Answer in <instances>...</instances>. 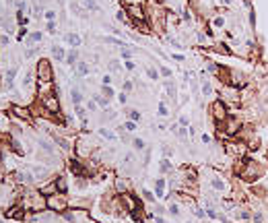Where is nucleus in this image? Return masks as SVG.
<instances>
[{
    "label": "nucleus",
    "mask_w": 268,
    "mask_h": 223,
    "mask_svg": "<svg viewBox=\"0 0 268 223\" xmlns=\"http://www.w3.org/2000/svg\"><path fill=\"white\" fill-rule=\"evenodd\" d=\"M15 75H17V68L12 66V68L8 70V75H6V85H8V87H12V79H15Z\"/></svg>",
    "instance_id": "23"
},
{
    "label": "nucleus",
    "mask_w": 268,
    "mask_h": 223,
    "mask_svg": "<svg viewBox=\"0 0 268 223\" xmlns=\"http://www.w3.org/2000/svg\"><path fill=\"white\" fill-rule=\"evenodd\" d=\"M221 2H231V0H221Z\"/></svg>",
    "instance_id": "61"
},
{
    "label": "nucleus",
    "mask_w": 268,
    "mask_h": 223,
    "mask_svg": "<svg viewBox=\"0 0 268 223\" xmlns=\"http://www.w3.org/2000/svg\"><path fill=\"white\" fill-rule=\"evenodd\" d=\"M76 56H79V52H76V50H72V52L66 56V62H68V64H74V62H76Z\"/></svg>",
    "instance_id": "26"
},
{
    "label": "nucleus",
    "mask_w": 268,
    "mask_h": 223,
    "mask_svg": "<svg viewBox=\"0 0 268 223\" xmlns=\"http://www.w3.org/2000/svg\"><path fill=\"white\" fill-rule=\"evenodd\" d=\"M66 42L76 48V45H81V35H76V33H68V35H66Z\"/></svg>",
    "instance_id": "16"
},
{
    "label": "nucleus",
    "mask_w": 268,
    "mask_h": 223,
    "mask_svg": "<svg viewBox=\"0 0 268 223\" xmlns=\"http://www.w3.org/2000/svg\"><path fill=\"white\" fill-rule=\"evenodd\" d=\"M103 95H105V97H114V89H111L109 85H103Z\"/></svg>",
    "instance_id": "34"
},
{
    "label": "nucleus",
    "mask_w": 268,
    "mask_h": 223,
    "mask_svg": "<svg viewBox=\"0 0 268 223\" xmlns=\"http://www.w3.org/2000/svg\"><path fill=\"white\" fill-rule=\"evenodd\" d=\"M128 118H130L132 122H138V120H140V112H136V110H130V112H128Z\"/></svg>",
    "instance_id": "27"
},
{
    "label": "nucleus",
    "mask_w": 268,
    "mask_h": 223,
    "mask_svg": "<svg viewBox=\"0 0 268 223\" xmlns=\"http://www.w3.org/2000/svg\"><path fill=\"white\" fill-rule=\"evenodd\" d=\"M8 42H10V39H8V35H0V45H2V48H4V45H8Z\"/></svg>",
    "instance_id": "46"
},
{
    "label": "nucleus",
    "mask_w": 268,
    "mask_h": 223,
    "mask_svg": "<svg viewBox=\"0 0 268 223\" xmlns=\"http://www.w3.org/2000/svg\"><path fill=\"white\" fill-rule=\"evenodd\" d=\"M206 217H210V219H215V217H217V213H215V211H213V209L208 207V209H206Z\"/></svg>",
    "instance_id": "50"
},
{
    "label": "nucleus",
    "mask_w": 268,
    "mask_h": 223,
    "mask_svg": "<svg viewBox=\"0 0 268 223\" xmlns=\"http://www.w3.org/2000/svg\"><path fill=\"white\" fill-rule=\"evenodd\" d=\"M163 194H165V180L159 178L155 182V196L157 198H163Z\"/></svg>",
    "instance_id": "11"
},
{
    "label": "nucleus",
    "mask_w": 268,
    "mask_h": 223,
    "mask_svg": "<svg viewBox=\"0 0 268 223\" xmlns=\"http://www.w3.org/2000/svg\"><path fill=\"white\" fill-rule=\"evenodd\" d=\"M45 207L50 209V211H58V213H64L66 211V207H68V200H66V196L60 192H56V194H52V196H47L45 198Z\"/></svg>",
    "instance_id": "2"
},
{
    "label": "nucleus",
    "mask_w": 268,
    "mask_h": 223,
    "mask_svg": "<svg viewBox=\"0 0 268 223\" xmlns=\"http://www.w3.org/2000/svg\"><path fill=\"white\" fill-rule=\"evenodd\" d=\"M179 124L181 126H188V118H179Z\"/></svg>",
    "instance_id": "59"
},
{
    "label": "nucleus",
    "mask_w": 268,
    "mask_h": 223,
    "mask_svg": "<svg viewBox=\"0 0 268 223\" xmlns=\"http://www.w3.org/2000/svg\"><path fill=\"white\" fill-rule=\"evenodd\" d=\"M213 23H215L217 27H223V25H225V19H223V17H217V19L213 21Z\"/></svg>",
    "instance_id": "44"
},
{
    "label": "nucleus",
    "mask_w": 268,
    "mask_h": 223,
    "mask_svg": "<svg viewBox=\"0 0 268 223\" xmlns=\"http://www.w3.org/2000/svg\"><path fill=\"white\" fill-rule=\"evenodd\" d=\"M146 75H149V79H153V81H157V79H159V72H157L155 68H149V70H146Z\"/></svg>",
    "instance_id": "33"
},
{
    "label": "nucleus",
    "mask_w": 268,
    "mask_h": 223,
    "mask_svg": "<svg viewBox=\"0 0 268 223\" xmlns=\"http://www.w3.org/2000/svg\"><path fill=\"white\" fill-rule=\"evenodd\" d=\"M124 66H126L128 70H134V62H132V60H126V64H124Z\"/></svg>",
    "instance_id": "52"
},
{
    "label": "nucleus",
    "mask_w": 268,
    "mask_h": 223,
    "mask_svg": "<svg viewBox=\"0 0 268 223\" xmlns=\"http://www.w3.org/2000/svg\"><path fill=\"white\" fill-rule=\"evenodd\" d=\"M202 143H210V136L208 134H202Z\"/></svg>",
    "instance_id": "60"
},
{
    "label": "nucleus",
    "mask_w": 268,
    "mask_h": 223,
    "mask_svg": "<svg viewBox=\"0 0 268 223\" xmlns=\"http://www.w3.org/2000/svg\"><path fill=\"white\" fill-rule=\"evenodd\" d=\"M210 112H213V116H215V120H217V122H223L225 118H227V105H225V101L217 99V101L213 103Z\"/></svg>",
    "instance_id": "5"
},
{
    "label": "nucleus",
    "mask_w": 268,
    "mask_h": 223,
    "mask_svg": "<svg viewBox=\"0 0 268 223\" xmlns=\"http://www.w3.org/2000/svg\"><path fill=\"white\" fill-rule=\"evenodd\" d=\"M85 6L91 8V10H97V8H99V6H97V2H93V0H85Z\"/></svg>",
    "instance_id": "38"
},
{
    "label": "nucleus",
    "mask_w": 268,
    "mask_h": 223,
    "mask_svg": "<svg viewBox=\"0 0 268 223\" xmlns=\"http://www.w3.org/2000/svg\"><path fill=\"white\" fill-rule=\"evenodd\" d=\"M70 170H72V174H76V176H83V174H85V167H83L81 161H76V159H70Z\"/></svg>",
    "instance_id": "12"
},
{
    "label": "nucleus",
    "mask_w": 268,
    "mask_h": 223,
    "mask_svg": "<svg viewBox=\"0 0 268 223\" xmlns=\"http://www.w3.org/2000/svg\"><path fill=\"white\" fill-rule=\"evenodd\" d=\"M202 93H204V95H210V93H213V87H210L208 83H204V85H202Z\"/></svg>",
    "instance_id": "39"
},
{
    "label": "nucleus",
    "mask_w": 268,
    "mask_h": 223,
    "mask_svg": "<svg viewBox=\"0 0 268 223\" xmlns=\"http://www.w3.org/2000/svg\"><path fill=\"white\" fill-rule=\"evenodd\" d=\"M142 196H144V200H149V203H153V200H155V194H153V192H149V190H144V192H142Z\"/></svg>",
    "instance_id": "37"
},
{
    "label": "nucleus",
    "mask_w": 268,
    "mask_h": 223,
    "mask_svg": "<svg viewBox=\"0 0 268 223\" xmlns=\"http://www.w3.org/2000/svg\"><path fill=\"white\" fill-rule=\"evenodd\" d=\"M262 176V167L256 163V161H250L248 165H245V170L241 172V178L248 180V182H254V180H258Z\"/></svg>",
    "instance_id": "3"
},
{
    "label": "nucleus",
    "mask_w": 268,
    "mask_h": 223,
    "mask_svg": "<svg viewBox=\"0 0 268 223\" xmlns=\"http://www.w3.org/2000/svg\"><path fill=\"white\" fill-rule=\"evenodd\" d=\"M4 217H8V219H25V207H21V205H17V207H12V209H8Z\"/></svg>",
    "instance_id": "8"
},
{
    "label": "nucleus",
    "mask_w": 268,
    "mask_h": 223,
    "mask_svg": "<svg viewBox=\"0 0 268 223\" xmlns=\"http://www.w3.org/2000/svg\"><path fill=\"white\" fill-rule=\"evenodd\" d=\"M126 12H128V17H132L136 23H138V21H144V10H142L138 4H130V6L126 8Z\"/></svg>",
    "instance_id": "6"
},
{
    "label": "nucleus",
    "mask_w": 268,
    "mask_h": 223,
    "mask_svg": "<svg viewBox=\"0 0 268 223\" xmlns=\"http://www.w3.org/2000/svg\"><path fill=\"white\" fill-rule=\"evenodd\" d=\"M54 140H56V143H58L62 149H70V143H68L66 138H62V136H54Z\"/></svg>",
    "instance_id": "24"
},
{
    "label": "nucleus",
    "mask_w": 268,
    "mask_h": 223,
    "mask_svg": "<svg viewBox=\"0 0 268 223\" xmlns=\"http://www.w3.org/2000/svg\"><path fill=\"white\" fill-rule=\"evenodd\" d=\"M47 31H56V25H54V21H47Z\"/></svg>",
    "instance_id": "53"
},
{
    "label": "nucleus",
    "mask_w": 268,
    "mask_h": 223,
    "mask_svg": "<svg viewBox=\"0 0 268 223\" xmlns=\"http://www.w3.org/2000/svg\"><path fill=\"white\" fill-rule=\"evenodd\" d=\"M169 213H171V215H178L179 207H178V205H169Z\"/></svg>",
    "instance_id": "45"
},
{
    "label": "nucleus",
    "mask_w": 268,
    "mask_h": 223,
    "mask_svg": "<svg viewBox=\"0 0 268 223\" xmlns=\"http://www.w3.org/2000/svg\"><path fill=\"white\" fill-rule=\"evenodd\" d=\"M173 60H178V62H181V60H184V56H181V54H173Z\"/></svg>",
    "instance_id": "58"
},
{
    "label": "nucleus",
    "mask_w": 268,
    "mask_h": 223,
    "mask_svg": "<svg viewBox=\"0 0 268 223\" xmlns=\"http://www.w3.org/2000/svg\"><path fill=\"white\" fill-rule=\"evenodd\" d=\"M39 192H42V196H52V194H56V192H58L56 180H54V182H50L47 186H42V188H39Z\"/></svg>",
    "instance_id": "10"
},
{
    "label": "nucleus",
    "mask_w": 268,
    "mask_h": 223,
    "mask_svg": "<svg viewBox=\"0 0 268 223\" xmlns=\"http://www.w3.org/2000/svg\"><path fill=\"white\" fill-rule=\"evenodd\" d=\"M132 89V83H130V81H126V83H124V91H130Z\"/></svg>",
    "instance_id": "56"
},
{
    "label": "nucleus",
    "mask_w": 268,
    "mask_h": 223,
    "mask_svg": "<svg viewBox=\"0 0 268 223\" xmlns=\"http://www.w3.org/2000/svg\"><path fill=\"white\" fill-rule=\"evenodd\" d=\"M188 132H190V130H188L186 126H181V128H178V130H176V136H178L179 140H186V138H188Z\"/></svg>",
    "instance_id": "21"
},
{
    "label": "nucleus",
    "mask_w": 268,
    "mask_h": 223,
    "mask_svg": "<svg viewBox=\"0 0 268 223\" xmlns=\"http://www.w3.org/2000/svg\"><path fill=\"white\" fill-rule=\"evenodd\" d=\"M56 186H58V192H66V188H68V184H66V180L64 178H56Z\"/></svg>",
    "instance_id": "19"
},
{
    "label": "nucleus",
    "mask_w": 268,
    "mask_h": 223,
    "mask_svg": "<svg viewBox=\"0 0 268 223\" xmlns=\"http://www.w3.org/2000/svg\"><path fill=\"white\" fill-rule=\"evenodd\" d=\"M167 114H169V110H167L165 101H161V103H159V116H167Z\"/></svg>",
    "instance_id": "31"
},
{
    "label": "nucleus",
    "mask_w": 268,
    "mask_h": 223,
    "mask_svg": "<svg viewBox=\"0 0 268 223\" xmlns=\"http://www.w3.org/2000/svg\"><path fill=\"white\" fill-rule=\"evenodd\" d=\"M210 186H213L215 190H225V188H227V186H225V182H223V180H219V178L210 180Z\"/></svg>",
    "instance_id": "17"
},
{
    "label": "nucleus",
    "mask_w": 268,
    "mask_h": 223,
    "mask_svg": "<svg viewBox=\"0 0 268 223\" xmlns=\"http://www.w3.org/2000/svg\"><path fill=\"white\" fill-rule=\"evenodd\" d=\"M118 21H120V23L128 21V12H126V10H120V12H118Z\"/></svg>",
    "instance_id": "35"
},
{
    "label": "nucleus",
    "mask_w": 268,
    "mask_h": 223,
    "mask_svg": "<svg viewBox=\"0 0 268 223\" xmlns=\"http://www.w3.org/2000/svg\"><path fill=\"white\" fill-rule=\"evenodd\" d=\"M225 122H227V126L223 128V132H227V134H235L237 130H239V120H233V118H225Z\"/></svg>",
    "instance_id": "9"
},
{
    "label": "nucleus",
    "mask_w": 268,
    "mask_h": 223,
    "mask_svg": "<svg viewBox=\"0 0 268 223\" xmlns=\"http://www.w3.org/2000/svg\"><path fill=\"white\" fill-rule=\"evenodd\" d=\"M52 54H54L56 60H64V58H66V52H64L60 45H52Z\"/></svg>",
    "instance_id": "14"
},
{
    "label": "nucleus",
    "mask_w": 268,
    "mask_h": 223,
    "mask_svg": "<svg viewBox=\"0 0 268 223\" xmlns=\"http://www.w3.org/2000/svg\"><path fill=\"white\" fill-rule=\"evenodd\" d=\"M8 143H10V147H12V151H15L17 155H25V149L21 147V143H19L17 138H8Z\"/></svg>",
    "instance_id": "13"
},
{
    "label": "nucleus",
    "mask_w": 268,
    "mask_h": 223,
    "mask_svg": "<svg viewBox=\"0 0 268 223\" xmlns=\"http://www.w3.org/2000/svg\"><path fill=\"white\" fill-rule=\"evenodd\" d=\"M29 42H42V33H39V31L31 33V35H29Z\"/></svg>",
    "instance_id": "36"
},
{
    "label": "nucleus",
    "mask_w": 268,
    "mask_h": 223,
    "mask_svg": "<svg viewBox=\"0 0 268 223\" xmlns=\"http://www.w3.org/2000/svg\"><path fill=\"white\" fill-rule=\"evenodd\" d=\"M45 19L47 21H54L56 19V10H45Z\"/></svg>",
    "instance_id": "40"
},
{
    "label": "nucleus",
    "mask_w": 268,
    "mask_h": 223,
    "mask_svg": "<svg viewBox=\"0 0 268 223\" xmlns=\"http://www.w3.org/2000/svg\"><path fill=\"white\" fill-rule=\"evenodd\" d=\"M109 83H111V77L105 75V77H103V85H109Z\"/></svg>",
    "instance_id": "55"
},
{
    "label": "nucleus",
    "mask_w": 268,
    "mask_h": 223,
    "mask_svg": "<svg viewBox=\"0 0 268 223\" xmlns=\"http://www.w3.org/2000/svg\"><path fill=\"white\" fill-rule=\"evenodd\" d=\"M99 134L103 136V138H107V140H116L118 136H116V132H111V130H107V128H101L99 130Z\"/></svg>",
    "instance_id": "18"
},
{
    "label": "nucleus",
    "mask_w": 268,
    "mask_h": 223,
    "mask_svg": "<svg viewBox=\"0 0 268 223\" xmlns=\"http://www.w3.org/2000/svg\"><path fill=\"white\" fill-rule=\"evenodd\" d=\"M132 145H134V149H138V151H142V149H144V140H142V138H134Z\"/></svg>",
    "instance_id": "29"
},
{
    "label": "nucleus",
    "mask_w": 268,
    "mask_h": 223,
    "mask_svg": "<svg viewBox=\"0 0 268 223\" xmlns=\"http://www.w3.org/2000/svg\"><path fill=\"white\" fill-rule=\"evenodd\" d=\"M31 56H35V50H27L25 52V58H31Z\"/></svg>",
    "instance_id": "54"
},
{
    "label": "nucleus",
    "mask_w": 268,
    "mask_h": 223,
    "mask_svg": "<svg viewBox=\"0 0 268 223\" xmlns=\"http://www.w3.org/2000/svg\"><path fill=\"white\" fill-rule=\"evenodd\" d=\"M25 35H27V29H21V31H19V39H23Z\"/></svg>",
    "instance_id": "57"
},
{
    "label": "nucleus",
    "mask_w": 268,
    "mask_h": 223,
    "mask_svg": "<svg viewBox=\"0 0 268 223\" xmlns=\"http://www.w3.org/2000/svg\"><path fill=\"white\" fill-rule=\"evenodd\" d=\"M10 112H12V114H15V116H17L19 120H27V122L31 120V110H29V107H21V105H12V110H10Z\"/></svg>",
    "instance_id": "7"
},
{
    "label": "nucleus",
    "mask_w": 268,
    "mask_h": 223,
    "mask_svg": "<svg viewBox=\"0 0 268 223\" xmlns=\"http://www.w3.org/2000/svg\"><path fill=\"white\" fill-rule=\"evenodd\" d=\"M42 103H44L45 110L52 112V114H58V112H60V103H58L56 93H45V95H42Z\"/></svg>",
    "instance_id": "4"
},
{
    "label": "nucleus",
    "mask_w": 268,
    "mask_h": 223,
    "mask_svg": "<svg viewBox=\"0 0 268 223\" xmlns=\"http://www.w3.org/2000/svg\"><path fill=\"white\" fill-rule=\"evenodd\" d=\"M118 68H120V66H118V62H116V60H114V62H109V70H114V72H116Z\"/></svg>",
    "instance_id": "51"
},
{
    "label": "nucleus",
    "mask_w": 268,
    "mask_h": 223,
    "mask_svg": "<svg viewBox=\"0 0 268 223\" xmlns=\"http://www.w3.org/2000/svg\"><path fill=\"white\" fill-rule=\"evenodd\" d=\"M76 75H79V77H85V75H89V66H87L85 62H81V64L76 66Z\"/></svg>",
    "instance_id": "20"
},
{
    "label": "nucleus",
    "mask_w": 268,
    "mask_h": 223,
    "mask_svg": "<svg viewBox=\"0 0 268 223\" xmlns=\"http://www.w3.org/2000/svg\"><path fill=\"white\" fill-rule=\"evenodd\" d=\"M45 174H47V170H45V167H33V176H35V180L44 178Z\"/></svg>",
    "instance_id": "25"
},
{
    "label": "nucleus",
    "mask_w": 268,
    "mask_h": 223,
    "mask_svg": "<svg viewBox=\"0 0 268 223\" xmlns=\"http://www.w3.org/2000/svg\"><path fill=\"white\" fill-rule=\"evenodd\" d=\"M118 101H120V103H126V101H128V95H126V91H122V93L118 95Z\"/></svg>",
    "instance_id": "41"
},
{
    "label": "nucleus",
    "mask_w": 268,
    "mask_h": 223,
    "mask_svg": "<svg viewBox=\"0 0 268 223\" xmlns=\"http://www.w3.org/2000/svg\"><path fill=\"white\" fill-rule=\"evenodd\" d=\"M37 79H39L42 85H50V83L54 81V70H52L50 60L42 58V60L37 62Z\"/></svg>",
    "instance_id": "1"
},
{
    "label": "nucleus",
    "mask_w": 268,
    "mask_h": 223,
    "mask_svg": "<svg viewBox=\"0 0 268 223\" xmlns=\"http://www.w3.org/2000/svg\"><path fill=\"white\" fill-rule=\"evenodd\" d=\"M31 83H33V75L27 72V75L23 77V85H25V87H31Z\"/></svg>",
    "instance_id": "28"
},
{
    "label": "nucleus",
    "mask_w": 268,
    "mask_h": 223,
    "mask_svg": "<svg viewBox=\"0 0 268 223\" xmlns=\"http://www.w3.org/2000/svg\"><path fill=\"white\" fill-rule=\"evenodd\" d=\"M91 223H93V221H91Z\"/></svg>",
    "instance_id": "62"
},
{
    "label": "nucleus",
    "mask_w": 268,
    "mask_h": 223,
    "mask_svg": "<svg viewBox=\"0 0 268 223\" xmlns=\"http://www.w3.org/2000/svg\"><path fill=\"white\" fill-rule=\"evenodd\" d=\"M161 75H163V77H171V70H169L167 66H161Z\"/></svg>",
    "instance_id": "49"
},
{
    "label": "nucleus",
    "mask_w": 268,
    "mask_h": 223,
    "mask_svg": "<svg viewBox=\"0 0 268 223\" xmlns=\"http://www.w3.org/2000/svg\"><path fill=\"white\" fill-rule=\"evenodd\" d=\"M252 219H254V223H264V217H262L260 213H256V215H254Z\"/></svg>",
    "instance_id": "47"
},
{
    "label": "nucleus",
    "mask_w": 268,
    "mask_h": 223,
    "mask_svg": "<svg viewBox=\"0 0 268 223\" xmlns=\"http://www.w3.org/2000/svg\"><path fill=\"white\" fill-rule=\"evenodd\" d=\"M165 87H167V91H169V95H171V97H176V87H173L171 83H165Z\"/></svg>",
    "instance_id": "42"
},
{
    "label": "nucleus",
    "mask_w": 268,
    "mask_h": 223,
    "mask_svg": "<svg viewBox=\"0 0 268 223\" xmlns=\"http://www.w3.org/2000/svg\"><path fill=\"white\" fill-rule=\"evenodd\" d=\"M70 97H72V103L74 105H81V101H83V93L79 89H70Z\"/></svg>",
    "instance_id": "15"
},
{
    "label": "nucleus",
    "mask_w": 268,
    "mask_h": 223,
    "mask_svg": "<svg viewBox=\"0 0 268 223\" xmlns=\"http://www.w3.org/2000/svg\"><path fill=\"white\" fill-rule=\"evenodd\" d=\"M124 126H126V130H136V122H132V120H128Z\"/></svg>",
    "instance_id": "43"
},
{
    "label": "nucleus",
    "mask_w": 268,
    "mask_h": 223,
    "mask_svg": "<svg viewBox=\"0 0 268 223\" xmlns=\"http://www.w3.org/2000/svg\"><path fill=\"white\" fill-rule=\"evenodd\" d=\"M130 56H132L130 50H122V58H124V60H130Z\"/></svg>",
    "instance_id": "48"
},
{
    "label": "nucleus",
    "mask_w": 268,
    "mask_h": 223,
    "mask_svg": "<svg viewBox=\"0 0 268 223\" xmlns=\"http://www.w3.org/2000/svg\"><path fill=\"white\" fill-rule=\"evenodd\" d=\"M159 170L165 174V172H171V163H169V159H161V163H159Z\"/></svg>",
    "instance_id": "22"
},
{
    "label": "nucleus",
    "mask_w": 268,
    "mask_h": 223,
    "mask_svg": "<svg viewBox=\"0 0 268 223\" xmlns=\"http://www.w3.org/2000/svg\"><path fill=\"white\" fill-rule=\"evenodd\" d=\"M116 188H118V192H126V188H128V186H126V182H124V180H118V182H116Z\"/></svg>",
    "instance_id": "32"
},
{
    "label": "nucleus",
    "mask_w": 268,
    "mask_h": 223,
    "mask_svg": "<svg viewBox=\"0 0 268 223\" xmlns=\"http://www.w3.org/2000/svg\"><path fill=\"white\" fill-rule=\"evenodd\" d=\"M97 103H99L101 107H107V103H109V99H107L105 95H99V97H97Z\"/></svg>",
    "instance_id": "30"
}]
</instances>
